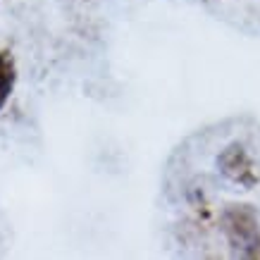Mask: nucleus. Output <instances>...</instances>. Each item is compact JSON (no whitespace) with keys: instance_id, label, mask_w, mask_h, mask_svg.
I'll return each mask as SVG.
<instances>
[{"instance_id":"2","label":"nucleus","mask_w":260,"mask_h":260,"mask_svg":"<svg viewBox=\"0 0 260 260\" xmlns=\"http://www.w3.org/2000/svg\"><path fill=\"white\" fill-rule=\"evenodd\" d=\"M217 167L229 181H234V184L244 186V189H253L258 184L255 165H253L248 150L241 143H229L227 148L220 153V158H217Z\"/></svg>"},{"instance_id":"1","label":"nucleus","mask_w":260,"mask_h":260,"mask_svg":"<svg viewBox=\"0 0 260 260\" xmlns=\"http://www.w3.org/2000/svg\"><path fill=\"white\" fill-rule=\"evenodd\" d=\"M229 246L244 258H260V222L251 205H229L222 215Z\"/></svg>"},{"instance_id":"3","label":"nucleus","mask_w":260,"mask_h":260,"mask_svg":"<svg viewBox=\"0 0 260 260\" xmlns=\"http://www.w3.org/2000/svg\"><path fill=\"white\" fill-rule=\"evenodd\" d=\"M17 84V64L10 50H0V110L8 105Z\"/></svg>"}]
</instances>
